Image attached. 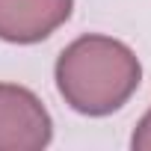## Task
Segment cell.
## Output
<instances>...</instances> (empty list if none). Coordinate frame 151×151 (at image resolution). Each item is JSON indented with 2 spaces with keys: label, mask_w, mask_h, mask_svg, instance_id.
Wrapping results in <instances>:
<instances>
[{
  "label": "cell",
  "mask_w": 151,
  "mask_h": 151,
  "mask_svg": "<svg viewBox=\"0 0 151 151\" xmlns=\"http://www.w3.org/2000/svg\"><path fill=\"white\" fill-rule=\"evenodd\" d=\"M74 9V0H0V39L12 45L45 42Z\"/></svg>",
  "instance_id": "3"
},
{
  "label": "cell",
  "mask_w": 151,
  "mask_h": 151,
  "mask_svg": "<svg viewBox=\"0 0 151 151\" xmlns=\"http://www.w3.org/2000/svg\"><path fill=\"white\" fill-rule=\"evenodd\" d=\"M53 122L36 92L0 83V151H42L50 145Z\"/></svg>",
  "instance_id": "2"
},
{
  "label": "cell",
  "mask_w": 151,
  "mask_h": 151,
  "mask_svg": "<svg viewBox=\"0 0 151 151\" xmlns=\"http://www.w3.org/2000/svg\"><path fill=\"white\" fill-rule=\"evenodd\" d=\"M53 77L59 95L74 113L110 116L139 89L142 65L124 42L92 33L62 47Z\"/></svg>",
  "instance_id": "1"
},
{
  "label": "cell",
  "mask_w": 151,
  "mask_h": 151,
  "mask_svg": "<svg viewBox=\"0 0 151 151\" xmlns=\"http://www.w3.org/2000/svg\"><path fill=\"white\" fill-rule=\"evenodd\" d=\"M130 148L133 151H151V110L139 119V124L130 136Z\"/></svg>",
  "instance_id": "4"
}]
</instances>
